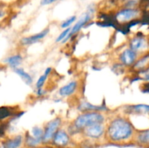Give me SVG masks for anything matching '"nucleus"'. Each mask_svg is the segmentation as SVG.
Listing matches in <instances>:
<instances>
[{
  "instance_id": "obj_1",
  "label": "nucleus",
  "mask_w": 149,
  "mask_h": 148,
  "mask_svg": "<svg viewBox=\"0 0 149 148\" xmlns=\"http://www.w3.org/2000/svg\"><path fill=\"white\" fill-rule=\"evenodd\" d=\"M106 134L110 142L122 143L132 139L135 134V128L126 118L116 117L108 125Z\"/></svg>"
},
{
  "instance_id": "obj_2",
  "label": "nucleus",
  "mask_w": 149,
  "mask_h": 148,
  "mask_svg": "<svg viewBox=\"0 0 149 148\" xmlns=\"http://www.w3.org/2000/svg\"><path fill=\"white\" fill-rule=\"evenodd\" d=\"M104 121L105 117L100 112H84L77 116L73 123V126L77 130L83 131L88 126L97 123H103Z\"/></svg>"
},
{
  "instance_id": "obj_3",
  "label": "nucleus",
  "mask_w": 149,
  "mask_h": 148,
  "mask_svg": "<svg viewBox=\"0 0 149 148\" xmlns=\"http://www.w3.org/2000/svg\"><path fill=\"white\" fill-rule=\"evenodd\" d=\"M61 122L62 120H61V118L57 117L47 123L45 129H44L45 133H44L43 143H48L52 140L53 136H55L56 132L59 130Z\"/></svg>"
},
{
  "instance_id": "obj_4",
  "label": "nucleus",
  "mask_w": 149,
  "mask_h": 148,
  "mask_svg": "<svg viewBox=\"0 0 149 148\" xmlns=\"http://www.w3.org/2000/svg\"><path fill=\"white\" fill-rule=\"evenodd\" d=\"M140 11L136 8H131V7H126L125 9L119 10L116 15V20L120 25L125 24L130 21L135 20L139 16Z\"/></svg>"
},
{
  "instance_id": "obj_5",
  "label": "nucleus",
  "mask_w": 149,
  "mask_h": 148,
  "mask_svg": "<svg viewBox=\"0 0 149 148\" xmlns=\"http://www.w3.org/2000/svg\"><path fill=\"white\" fill-rule=\"evenodd\" d=\"M84 135L90 139H100L106 132L103 123H97L85 128L83 130Z\"/></svg>"
},
{
  "instance_id": "obj_6",
  "label": "nucleus",
  "mask_w": 149,
  "mask_h": 148,
  "mask_svg": "<svg viewBox=\"0 0 149 148\" xmlns=\"http://www.w3.org/2000/svg\"><path fill=\"white\" fill-rule=\"evenodd\" d=\"M91 15H92L91 12H90L89 11H87V12H86L85 14H84V15H83L82 17H81V18H80L79 20L77 22V23L74 25V27L71 28V33H69V35L68 36V37H67L66 39L63 41V43L67 41L69 38H71V36H74V35H75L77 33H78V32L79 31V30H81L83 27H84V26H85L87 23H89V21H90V19H91Z\"/></svg>"
},
{
  "instance_id": "obj_7",
  "label": "nucleus",
  "mask_w": 149,
  "mask_h": 148,
  "mask_svg": "<svg viewBox=\"0 0 149 148\" xmlns=\"http://www.w3.org/2000/svg\"><path fill=\"white\" fill-rule=\"evenodd\" d=\"M137 59V52L132 50V49H126L122 52L119 57L121 62L122 65L126 66H130L134 65L136 62Z\"/></svg>"
},
{
  "instance_id": "obj_8",
  "label": "nucleus",
  "mask_w": 149,
  "mask_h": 148,
  "mask_svg": "<svg viewBox=\"0 0 149 148\" xmlns=\"http://www.w3.org/2000/svg\"><path fill=\"white\" fill-rule=\"evenodd\" d=\"M52 143L57 147H63L67 146L70 142V136L68 133L65 131L63 129H59L52 140Z\"/></svg>"
},
{
  "instance_id": "obj_9",
  "label": "nucleus",
  "mask_w": 149,
  "mask_h": 148,
  "mask_svg": "<svg viewBox=\"0 0 149 148\" xmlns=\"http://www.w3.org/2000/svg\"><path fill=\"white\" fill-rule=\"evenodd\" d=\"M125 111L131 115H147L149 114V105L146 104H132L127 106Z\"/></svg>"
},
{
  "instance_id": "obj_10",
  "label": "nucleus",
  "mask_w": 149,
  "mask_h": 148,
  "mask_svg": "<svg viewBox=\"0 0 149 148\" xmlns=\"http://www.w3.org/2000/svg\"><path fill=\"white\" fill-rule=\"evenodd\" d=\"M23 142L22 135H17L13 138L6 139L1 144V148H20Z\"/></svg>"
},
{
  "instance_id": "obj_11",
  "label": "nucleus",
  "mask_w": 149,
  "mask_h": 148,
  "mask_svg": "<svg viewBox=\"0 0 149 148\" xmlns=\"http://www.w3.org/2000/svg\"><path fill=\"white\" fill-rule=\"evenodd\" d=\"M146 46V41L143 35H137L131 40L130 43V48L136 52L143 49Z\"/></svg>"
},
{
  "instance_id": "obj_12",
  "label": "nucleus",
  "mask_w": 149,
  "mask_h": 148,
  "mask_svg": "<svg viewBox=\"0 0 149 148\" xmlns=\"http://www.w3.org/2000/svg\"><path fill=\"white\" fill-rule=\"evenodd\" d=\"M48 33H49V28L45 29V30H42L40 33H38L36 34L33 35V36L23 38L21 42L23 45H31L32 44H34L36 42L39 41H40L43 38H45L48 34Z\"/></svg>"
},
{
  "instance_id": "obj_13",
  "label": "nucleus",
  "mask_w": 149,
  "mask_h": 148,
  "mask_svg": "<svg viewBox=\"0 0 149 148\" xmlns=\"http://www.w3.org/2000/svg\"><path fill=\"white\" fill-rule=\"evenodd\" d=\"M77 86H78V84H77V81H71L66 85L63 86L60 89L59 94L62 97H67V96L71 95L75 92Z\"/></svg>"
},
{
  "instance_id": "obj_14",
  "label": "nucleus",
  "mask_w": 149,
  "mask_h": 148,
  "mask_svg": "<svg viewBox=\"0 0 149 148\" xmlns=\"http://www.w3.org/2000/svg\"><path fill=\"white\" fill-rule=\"evenodd\" d=\"M79 110H81L82 112H91V111H95V112H100L103 111V110H106V107L103 106H99V105H93V104H90V103L87 102H83L79 106Z\"/></svg>"
},
{
  "instance_id": "obj_15",
  "label": "nucleus",
  "mask_w": 149,
  "mask_h": 148,
  "mask_svg": "<svg viewBox=\"0 0 149 148\" xmlns=\"http://www.w3.org/2000/svg\"><path fill=\"white\" fill-rule=\"evenodd\" d=\"M135 139L139 145L149 146V129H144L138 132L135 136Z\"/></svg>"
},
{
  "instance_id": "obj_16",
  "label": "nucleus",
  "mask_w": 149,
  "mask_h": 148,
  "mask_svg": "<svg viewBox=\"0 0 149 148\" xmlns=\"http://www.w3.org/2000/svg\"><path fill=\"white\" fill-rule=\"evenodd\" d=\"M135 69L138 70L139 71H143L146 68L149 67V54H146L143 56L140 59H138L133 65Z\"/></svg>"
},
{
  "instance_id": "obj_17",
  "label": "nucleus",
  "mask_w": 149,
  "mask_h": 148,
  "mask_svg": "<svg viewBox=\"0 0 149 148\" xmlns=\"http://www.w3.org/2000/svg\"><path fill=\"white\" fill-rule=\"evenodd\" d=\"M22 59H23V58H22V57L20 55H15L7 57L5 59V61L6 63L10 68H13V69H15V68H17L20 65V63L22 62Z\"/></svg>"
},
{
  "instance_id": "obj_18",
  "label": "nucleus",
  "mask_w": 149,
  "mask_h": 148,
  "mask_svg": "<svg viewBox=\"0 0 149 148\" xmlns=\"http://www.w3.org/2000/svg\"><path fill=\"white\" fill-rule=\"evenodd\" d=\"M15 72L23 79V81L26 83L28 85H31L33 83V79H32L31 76L29 75L28 73H26L23 68H17L15 69Z\"/></svg>"
},
{
  "instance_id": "obj_19",
  "label": "nucleus",
  "mask_w": 149,
  "mask_h": 148,
  "mask_svg": "<svg viewBox=\"0 0 149 148\" xmlns=\"http://www.w3.org/2000/svg\"><path fill=\"white\" fill-rule=\"evenodd\" d=\"M42 141L39 140V139H36L35 137H33L31 134H29V133H26V137H25V144L27 147L30 148H35L38 146V145H40L42 143Z\"/></svg>"
},
{
  "instance_id": "obj_20",
  "label": "nucleus",
  "mask_w": 149,
  "mask_h": 148,
  "mask_svg": "<svg viewBox=\"0 0 149 148\" xmlns=\"http://www.w3.org/2000/svg\"><path fill=\"white\" fill-rule=\"evenodd\" d=\"M14 115H16V113H15L13 109L11 107L2 106L0 109V119H1V120Z\"/></svg>"
},
{
  "instance_id": "obj_21",
  "label": "nucleus",
  "mask_w": 149,
  "mask_h": 148,
  "mask_svg": "<svg viewBox=\"0 0 149 148\" xmlns=\"http://www.w3.org/2000/svg\"><path fill=\"white\" fill-rule=\"evenodd\" d=\"M51 71H52V68H47L46 70H45V73H44L43 75H42L40 77H39V79H38V81H37V82H36V87L37 89H39L42 88V86H43V85L45 84V81H46L48 75H49V73H51Z\"/></svg>"
},
{
  "instance_id": "obj_22",
  "label": "nucleus",
  "mask_w": 149,
  "mask_h": 148,
  "mask_svg": "<svg viewBox=\"0 0 149 148\" xmlns=\"http://www.w3.org/2000/svg\"><path fill=\"white\" fill-rule=\"evenodd\" d=\"M44 131L43 129L42 128L39 127V126H35L31 130V135L35 137L36 139H39V140L42 141L43 142V137H44Z\"/></svg>"
},
{
  "instance_id": "obj_23",
  "label": "nucleus",
  "mask_w": 149,
  "mask_h": 148,
  "mask_svg": "<svg viewBox=\"0 0 149 148\" xmlns=\"http://www.w3.org/2000/svg\"><path fill=\"white\" fill-rule=\"evenodd\" d=\"M71 28H65V30H64L63 31L62 33L59 35V36L57 38L56 42H61V41L63 42V41L65 40L67 37H68V36L69 35V33H71Z\"/></svg>"
},
{
  "instance_id": "obj_24",
  "label": "nucleus",
  "mask_w": 149,
  "mask_h": 148,
  "mask_svg": "<svg viewBox=\"0 0 149 148\" xmlns=\"http://www.w3.org/2000/svg\"><path fill=\"white\" fill-rule=\"evenodd\" d=\"M77 20V17L76 16H71V17H68L67 20H64L62 23H61V28H68V27H69L72 23H74V22Z\"/></svg>"
},
{
  "instance_id": "obj_25",
  "label": "nucleus",
  "mask_w": 149,
  "mask_h": 148,
  "mask_svg": "<svg viewBox=\"0 0 149 148\" xmlns=\"http://www.w3.org/2000/svg\"><path fill=\"white\" fill-rule=\"evenodd\" d=\"M140 73L141 75H142V78L141 79L144 80V81H147V82H149V67L148 68H146L143 71H140Z\"/></svg>"
},
{
  "instance_id": "obj_26",
  "label": "nucleus",
  "mask_w": 149,
  "mask_h": 148,
  "mask_svg": "<svg viewBox=\"0 0 149 148\" xmlns=\"http://www.w3.org/2000/svg\"><path fill=\"white\" fill-rule=\"evenodd\" d=\"M126 2H127V7H131V8H134V7L138 4V0H126Z\"/></svg>"
},
{
  "instance_id": "obj_27",
  "label": "nucleus",
  "mask_w": 149,
  "mask_h": 148,
  "mask_svg": "<svg viewBox=\"0 0 149 148\" xmlns=\"http://www.w3.org/2000/svg\"><path fill=\"white\" fill-rule=\"evenodd\" d=\"M57 0H42L40 2L41 5L45 6V5H49V4H52V3L55 2Z\"/></svg>"
},
{
  "instance_id": "obj_28",
  "label": "nucleus",
  "mask_w": 149,
  "mask_h": 148,
  "mask_svg": "<svg viewBox=\"0 0 149 148\" xmlns=\"http://www.w3.org/2000/svg\"><path fill=\"white\" fill-rule=\"evenodd\" d=\"M148 6H149V1H148Z\"/></svg>"
}]
</instances>
